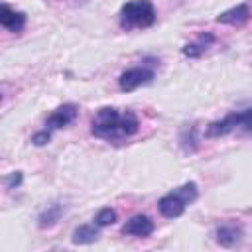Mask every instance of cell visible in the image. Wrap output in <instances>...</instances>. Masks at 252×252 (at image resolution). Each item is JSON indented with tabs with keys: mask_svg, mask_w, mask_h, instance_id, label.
<instances>
[{
	"mask_svg": "<svg viewBox=\"0 0 252 252\" xmlns=\"http://www.w3.org/2000/svg\"><path fill=\"white\" fill-rule=\"evenodd\" d=\"M138 128H140V120L132 110L120 112L118 108L112 106L98 108L91 122L93 136L108 142H120L122 138H130L138 132Z\"/></svg>",
	"mask_w": 252,
	"mask_h": 252,
	"instance_id": "1",
	"label": "cell"
},
{
	"mask_svg": "<svg viewBox=\"0 0 252 252\" xmlns=\"http://www.w3.org/2000/svg\"><path fill=\"white\" fill-rule=\"evenodd\" d=\"M199 195V189H197V183L195 181H187L183 183L181 187L169 191L167 195H163L159 201H158V209L159 213L165 217V219H175V217H181L185 207L191 205Z\"/></svg>",
	"mask_w": 252,
	"mask_h": 252,
	"instance_id": "2",
	"label": "cell"
},
{
	"mask_svg": "<svg viewBox=\"0 0 252 252\" xmlns=\"http://www.w3.org/2000/svg\"><path fill=\"white\" fill-rule=\"evenodd\" d=\"M156 22V8L150 0H130L120 10V26L124 30L148 28Z\"/></svg>",
	"mask_w": 252,
	"mask_h": 252,
	"instance_id": "3",
	"label": "cell"
},
{
	"mask_svg": "<svg viewBox=\"0 0 252 252\" xmlns=\"http://www.w3.org/2000/svg\"><path fill=\"white\" fill-rule=\"evenodd\" d=\"M154 81V69L150 67H132V69H126L120 77H118V87L120 91L124 93H130L142 85H148Z\"/></svg>",
	"mask_w": 252,
	"mask_h": 252,
	"instance_id": "4",
	"label": "cell"
},
{
	"mask_svg": "<svg viewBox=\"0 0 252 252\" xmlns=\"http://www.w3.org/2000/svg\"><path fill=\"white\" fill-rule=\"evenodd\" d=\"M77 114H79V108H77L75 104H63V106H59L57 110H53V112L47 116L45 126H47L49 132H51V130H61V128L69 126V124L77 118Z\"/></svg>",
	"mask_w": 252,
	"mask_h": 252,
	"instance_id": "5",
	"label": "cell"
},
{
	"mask_svg": "<svg viewBox=\"0 0 252 252\" xmlns=\"http://www.w3.org/2000/svg\"><path fill=\"white\" fill-rule=\"evenodd\" d=\"M154 232V220L148 215H134L122 226V234L128 236H150Z\"/></svg>",
	"mask_w": 252,
	"mask_h": 252,
	"instance_id": "6",
	"label": "cell"
},
{
	"mask_svg": "<svg viewBox=\"0 0 252 252\" xmlns=\"http://www.w3.org/2000/svg\"><path fill=\"white\" fill-rule=\"evenodd\" d=\"M236 128H238V112H230L220 120H213L207 126L205 136L207 138H220V136H226L228 132H232Z\"/></svg>",
	"mask_w": 252,
	"mask_h": 252,
	"instance_id": "7",
	"label": "cell"
},
{
	"mask_svg": "<svg viewBox=\"0 0 252 252\" xmlns=\"http://www.w3.org/2000/svg\"><path fill=\"white\" fill-rule=\"evenodd\" d=\"M0 24H2L6 30H10V32H22L24 26H26V14L12 10L8 4H2Z\"/></svg>",
	"mask_w": 252,
	"mask_h": 252,
	"instance_id": "8",
	"label": "cell"
},
{
	"mask_svg": "<svg viewBox=\"0 0 252 252\" xmlns=\"http://www.w3.org/2000/svg\"><path fill=\"white\" fill-rule=\"evenodd\" d=\"M250 18V12H248V6L246 4H238L222 14L217 16V22L219 24H228V26H242L246 20Z\"/></svg>",
	"mask_w": 252,
	"mask_h": 252,
	"instance_id": "9",
	"label": "cell"
},
{
	"mask_svg": "<svg viewBox=\"0 0 252 252\" xmlns=\"http://www.w3.org/2000/svg\"><path fill=\"white\" fill-rule=\"evenodd\" d=\"M215 236H217V242L219 244H222V246H234L240 240L242 230L238 226H234V224H222V226L217 228Z\"/></svg>",
	"mask_w": 252,
	"mask_h": 252,
	"instance_id": "10",
	"label": "cell"
},
{
	"mask_svg": "<svg viewBox=\"0 0 252 252\" xmlns=\"http://www.w3.org/2000/svg\"><path fill=\"white\" fill-rule=\"evenodd\" d=\"M73 244H93L98 240V224H83L73 230Z\"/></svg>",
	"mask_w": 252,
	"mask_h": 252,
	"instance_id": "11",
	"label": "cell"
},
{
	"mask_svg": "<svg viewBox=\"0 0 252 252\" xmlns=\"http://www.w3.org/2000/svg\"><path fill=\"white\" fill-rule=\"evenodd\" d=\"M61 213H63V207H61L59 203L49 205V207L37 217V224H39V228H51L53 224H57V220L61 219Z\"/></svg>",
	"mask_w": 252,
	"mask_h": 252,
	"instance_id": "12",
	"label": "cell"
},
{
	"mask_svg": "<svg viewBox=\"0 0 252 252\" xmlns=\"http://www.w3.org/2000/svg\"><path fill=\"white\" fill-rule=\"evenodd\" d=\"M213 41H215V37H213L211 33H207V35H201L199 43H187L181 51H183V55H187V57H199V55L207 49V45L213 43Z\"/></svg>",
	"mask_w": 252,
	"mask_h": 252,
	"instance_id": "13",
	"label": "cell"
},
{
	"mask_svg": "<svg viewBox=\"0 0 252 252\" xmlns=\"http://www.w3.org/2000/svg\"><path fill=\"white\" fill-rule=\"evenodd\" d=\"M114 222H116V211L110 209V207L100 209L94 217V224H98V226H108V224H114Z\"/></svg>",
	"mask_w": 252,
	"mask_h": 252,
	"instance_id": "14",
	"label": "cell"
},
{
	"mask_svg": "<svg viewBox=\"0 0 252 252\" xmlns=\"http://www.w3.org/2000/svg\"><path fill=\"white\" fill-rule=\"evenodd\" d=\"M238 128H242L246 134H252V108L238 112Z\"/></svg>",
	"mask_w": 252,
	"mask_h": 252,
	"instance_id": "15",
	"label": "cell"
},
{
	"mask_svg": "<svg viewBox=\"0 0 252 252\" xmlns=\"http://www.w3.org/2000/svg\"><path fill=\"white\" fill-rule=\"evenodd\" d=\"M49 140H51V134H49L47 128L41 130V132H35L32 136V144H35V146H45V144H49Z\"/></svg>",
	"mask_w": 252,
	"mask_h": 252,
	"instance_id": "16",
	"label": "cell"
},
{
	"mask_svg": "<svg viewBox=\"0 0 252 252\" xmlns=\"http://www.w3.org/2000/svg\"><path fill=\"white\" fill-rule=\"evenodd\" d=\"M22 183V171H14L10 177H8V189H14Z\"/></svg>",
	"mask_w": 252,
	"mask_h": 252,
	"instance_id": "17",
	"label": "cell"
}]
</instances>
